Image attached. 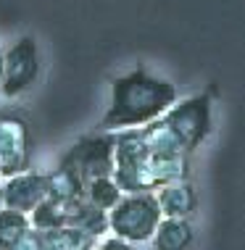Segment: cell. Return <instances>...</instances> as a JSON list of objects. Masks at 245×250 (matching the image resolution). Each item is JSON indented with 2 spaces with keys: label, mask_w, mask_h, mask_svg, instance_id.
<instances>
[{
  "label": "cell",
  "mask_w": 245,
  "mask_h": 250,
  "mask_svg": "<svg viewBox=\"0 0 245 250\" xmlns=\"http://www.w3.org/2000/svg\"><path fill=\"white\" fill-rule=\"evenodd\" d=\"M92 250H132V245L124 242V240H119V237H108L103 242H98Z\"/></svg>",
  "instance_id": "obj_17"
},
{
  "label": "cell",
  "mask_w": 245,
  "mask_h": 250,
  "mask_svg": "<svg viewBox=\"0 0 245 250\" xmlns=\"http://www.w3.org/2000/svg\"><path fill=\"white\" fill-rule=\"evenodd\" d=\"M40 77V48L32 35L19 37L3 53V84L0 92L5 98H16L26 92Z\"/></svg>",
  "instance_id": "obj_5"
},
{
  "label": "cell",
  "mask_w": 245,
  "mask_h": 250,
  "mask_svg": "<svg viewBox=\"0 0 245 250\" xmlns=\"http://www.w3.org/2000/svg\"><path fill=\"white\" fill-rule=\"evenodd\" d=\"M45 198L66 211V208L77 206L79 200H85V185L79 182V177L74 171L58 166L50 174H45Z\"/></svg>",
  "instance_id": "obj_9"
},
{
  "label": "cell",
  "mask_w": 245,
  "mask_h": 250,
  "mask_svg": "<svg viewBox=\"0 0 245 250\" xmlns=\"http://www.w3.org/2000/svg\"><path fill=\"white\" fill-rule=\"evenodd\" d=\"M66 227L82 229V232L92 234V237H103L108 232V211H100L92 203L79 200L77 206L66 208Z\"/></svg>",
  "instance_id": "obj_11"
},
{
  "label": "cell",
  "mask_w": 245,
  "mask_h": 250,
  "mask_svg": "<svg viewBox=\"0 0 245 250\" xmlns=\"http://www.w3.org/2000/svg\"><path fill=\"white\" fill-rule=\"evenodd\" d=\"M161 121L179 140V145L187 153H193L214 132V100L208 92H198V95H190L185 100H177L161 116Z\"/></svg>",
  "instance_id": "obj_3"
},
{
  "label": "cell",
  "mask_w": 245,
  "mask_h": 250,
  "mask_svg": "<svg viewBox=\"0 0 245 250\" xmlns=\"http://www.w3.org/2000/svg\"><path fill=\"white\" fill-rule=\"evenodd\" d=\"M29 229L32 227H29L26 213L11 211V208H0V250H11Z\"/></svg>",
  "instance_id": "obj_15"
},
{
  "label": "cell",
  "mask_w": 245,
  "mask_h": 250,
  "mask_svg": "<svg viewBox=\"0 0 245 250\" xmlns=\"http://www.w3.org/2000/svg\"><path fill=\"white\" fill-rule=\"evenodd\" d=\"M177 103V87L169 79L151 74L145 66H134L111 82V105L100 119V132L137 129L161 119Z\"/></svg>",
  "instance_id": "obj_1"
},
{
  "label": "cell",
  "mask_w": 245,
  "mask_h": 250,
  "mask_svg": "<svg viewBox=\"0 0 245 250\" xmlns=\"http://www.w3.org/2000/svg\"><path fill=\"white\" fill-rule=\"evenodd\" d=\"M0 84H3V50H0Z\"/></svg>",
  "instance_id": "obj_18"
},
{
  "label": "cell",
  "mask_w": 245,
  "mask_h": 250,
  "mask_svg": "<svg viewBox=\"0 0 245 250\" xmlns=\"http://www.w3.org/2000/svg\"><path fill=\"white\" fill-rule=\"evenodd\" d=\"M113 132H98V134H85L77 140L69 150L61 155L64 168H69L79 177L82 185L100 177H111L113 174Z\"/></svg>",
  "instance_id": "obj_4"
},
{
  "label": "cell",
  "mask_w": 245,
  "mask_h": 250,
  "mask_svg": "<svg viewBox=\"0 0 245 250\" xmlns=\"http://www.w3.org/2000/svg\"><path fill=\"white\" fill-rule=\"evenodd\" d=\"M0 208H3V185H0Z\"/></svg>",
  "instance_id": "obj_19"
},
{
  "label": "cell",
  "mask_w": 245,
  "mask_h": 250,
  "mask_svg": "<svg viewBox=\"0 0 245 250\" xmlns=\"http://www.w3.org/2000/svg\"><path fill=\"white\" fill-rule=\"evenodd\" d=\"M151 242L156 250H190L195 242V229L190 219H161Z\"/></svg>",
  "instance_id": "obj_10"
},
{
  "label": "cell",
  "mask_w": 245,
  "mask_h": 250,
  "mask_svg": "<svg viewBox=\"0 0 245 250\" xmlns=\"http://www.w3.org/2000/svg\"><path fill=\"white\" fill-rule=\"evenodd\" d=\"M26 219H29V227L35 229V232H53V229H58V227H66V211L47 198L40 200L37 206L26 213Z\"/></svg>",
  "instance_id": "obj_14"
},
{
  "label": "cell",
  "mask_w": 245,
  "mask_h": 250,
  "mask_svg": "<svg viewBox=\"0 0 245 250\" xmlns=\"http://www.w3.org/2000/svg\"><path fill=\"white\" fill-rule=\"evenodd\" d=\"M163 219H190L198 208V192L187 179L163 185L153 192Z\"/></svg>",
  "instance_id": "obj_8"
},
{
  "label": "cell",
  "mask_w": 245,
  "mask_h": 250,
  "mask_svg": "<svg viewBox=\"0 0 245 250\" xmlns=\"http://www.w3.org/2000/svg\"><path fill=\"white\" fill-rule=\"evenodd\" d=\"M32 134L24 119L0 116V177H16L29 171Z\"/></svg>",
  "instance_id": "obj_6"
},
{
  "label": "cell",
  "mask_w": 245,
  "mask_h": 250,
  "mask_svg": "<svg viewBox=\"0 0 245 250\" xmlns=\"http://www.w3.org/2000/svg\"><path fill=\"white\" fill-rule=\"evenodd\" d=\"M161 219L163 216L153 192H124L108 211V232L129 245H137L153 237Z\"/></svg>",
  "instance_id": "obj_2"
},
{
  "label": "cell",
  "mask_w": 245,
  "mask_h": 250,
  "mask_svg": "<svg viewBox=\"0 0 245 250\" xmlns=\"http://www.w3.org/2000/svg\"><path fill=\"white\" fill-rule=\"evenodd\" d=\"M119 185L113 182V177H100V179H92L85 185V200L92 203L95 208H100V211H111L113 206L119 203L121 198Z\"/></svg>",
  "instance_id": "obj_13"
},
{
  "label": "cell",
  "mask_w": 245,
  "mask_h": 250,
  "mask_svg": "<svg viewBox=\"0 0 245 250\" xmlns=\"http://www.w3.org/2000/svg\"><path fill=\"white\" fill-rule=\"evenodd\" d=\"M40 234H43L45 250H92L98 245V237L74 227H58L53 232H40Z\"/></svg>",
  "instance_id": "obj_12"
},
{
  "label": "cell",
  "mask_w": 245,
  "mask_h": 250,
  "mask_svg": "<svg viewBox=\"0 0 245 250\" xmlns=\"http://www.w3.org/2000/svg\"><path fill=\"white\" fill-rule=\"evenodd\" d=\"M11 250H45V242H43V234L35 232V229H29V232L24 234L22 240L16 242Z\"/></svg>",
  "instance_id": "obj_16"
},
{
  "label": "cell",
  "mask_w": 245,
  "mask_h": 250,
  "mask_svg": "<svg viewBox=\"0 0 245 250\" xmlns=\"http://www.w3.org/2000/svg\"><path fill=\"white\" fill-rule=\"evenodd\" d=\"M40 200H45V174L40 171H22L8 177L3 185V208L19 213H29Z\"/></svg>",
  "instance_id": "obj_7"
}]
</instances>
